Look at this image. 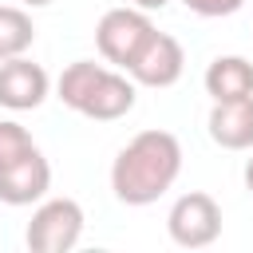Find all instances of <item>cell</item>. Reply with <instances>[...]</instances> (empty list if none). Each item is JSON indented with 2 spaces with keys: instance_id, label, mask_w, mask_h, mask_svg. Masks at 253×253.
Instances as JSON below:
<instances>
[{
  "instance_id": "6da1fadb",
  "label": "cell",
  "mask_w": 253,
  "mask_h": 253,
  "mask_svg": "<svg viewBox=\"0 0 253 253\" xmlns=\"http://www.w3.org/2000/svg\"><path fill=\"white\" fill-rule=\"evenodd\" d=\"M182 174V142L170 130H138L111 162V190L123 206L158 202Z\"/></svg>"
},
{
  "instance_id": "7a4b0ae2",
  "label": "cell",
  "mask_w": 253,
  "mask_h": 253,
  "mask_svg": "<svg viewBox=\"0 0 253 253\" xmlns=\"http://www.w3.org/2000/svg\"><path fill=\"white\" fill-rule=\"evenodd\" d=\"M59 103L71 107L75 115L83 119H95V123H115L123 115L134 111V99H138V83L123 71H111L95 59H75L63 67L59 83Z\"/></svg>"
},
{
  "instance_id": "3957f363",
  "label": "cell",
  "mask_w": 253,
  "mask_h": 253,
  "mask_svg": "<svg viewBox=\"0 0 253 253\" xmlns=\"http://www.w3.org/2000/svg\"><path fill=\"white\" fill-rule=\"evenodd\" d=\"M83 206L75 198H40L28 229H24V241L32 253H71L83 237Z\"/></svg>"
},
{
  "instance_id": "277c9868",
  "label": "cell",
  "mask_w": 253,
  "mask_h": 253,
  "mask_svg": "<svg viewBox=\"0 0 253 253\" xmlns=\"http://www.w3.org/2000/svg\"><path fill=\"white\" fill-rule=\"evenodd\" d=\"M166 229H170L174 245H182V249H206V245H213L221 237V206L210 194L190 190V194H182L170 206Z\"/></svg>"
},
{
  "instance_id": "5b68a950",
  "label": "cell",
  "mask_w": 253,
  "mask_h": 253,
  "mask_svg": "<svg viewBox=\"0 0 253 253\" xmlns=\"http://www.w3.org/2000/svg\"><path fill=\"white\" fill-rule=\"evenodd\" d=\"M150 32H154L150 12H142V8H111L95 24V47H99V55L107 63L126 67L134 59V51L146 43Z\"/></svg>"
},
{
  "instance_id": "8992f818",
  "label": "cell",
  "mask_w": 253,
  "mask_h": 253,
  "mask_svg": "<svg viewBox=\"0 0 253 253\" xmlns=\"http://www.w3.org/2000/svg\"><path fill=\"white\" fill-rule=\"evenodd\" d=\"M123 71L138 87H174L182 79V71H186V51H182V43L174 36H166V32L154 28L146 36V43L134 51V59Z\"/></svg>"
},
{
  "instance_id": "52a82bcc",
  "label": "cell",
  "mask_w": 253,
  "mask_h": 253,
  "mask_svg": "<svg viewBox=\"0 0 253 253\" xmlns=\"http://www.w3.org/2000/svg\"><path fill=\"white\" fill-rule=\"evenodd\" d=\"M51 190V162L36 150L20 154L16 162L0 166V202L4 206H32Z\"/></svg>"
},
{
  "instance_id": "ba28073f",
  "label": "cell",
  "mask_w": 253,
  "mask_h": 253,
  "mask_svg": "<svg viewBox=\"0 0 253 253\" xmlns=\"http://www.w3.org/2000/svg\"><path fill=\"white\" fill-rule=\"evenodd\" d=\"M51 91V79L40 63L16 55V59H0V107L8 111H36Z\"/></svg>"
},
{
  "instance_id": "9c48e42d",
  "label": "cell",
  "mask_w": 253,
  "mask_h": 253,
  "mask_svg": "<svg viewBox=\"0 0 253 253\" xmlns=\"http://www.w3.org/2000/svg\"><path fill=\"white\" fill-rule=\"evenodd\" d=\"M206 126L221 150H253V95L213 103Z\"/></svg>"
},
{
  "instance_id": "30bf717a",
  "label": "cell",
  "mask_w": 253,
  "mask_h": 253,
  "mask_svg": "<svg viewBox=\"0 0 253 253\" xmlns=\"http://www.w3.org/2000/svg\"><path fill=\"white\" fill-rule=\"evenodd\" d=\"M206 91L213 95V103L253 95V63L245 55H217L206 67Z\"/></svg>"
},
{
  "instance_id": "8fae6325",
  "label": "cell",
  "mask_w": 253,
  "mask_h": 253,
  "mask_svg": "<svg viewBox=\"0 0 253 253\" xmlns=\"http://www.w3.org/2000/svg\"><path fill=\"white\" fill-rule=\"evenodd\" d=\"M36 43V24L24 8L0 4V59H16Z\"/></svg>"
},
{
  "instance_id": "7c38bea8",
  "label": "cell",
  "mask_w": 253,
  "mask_h": 253,
  "mask_svg": "<svg viewBox=\"0 0 253 253\" xmlns=\"http://www.w3.org/2000/svg\"><path fill=\"white\" fill-rule=\"evenodd\" d=\"M28 150H36L32 134H28L16 119H0V166L16 162V158H20V154H28Z\"/></svg>"
},
{
  "instance_id": "4fadbf2b",
  "label": "cell",
  "mask_w": 253,
  "mask_h": 253,
  "mask_svg": "<svg viewBox=\"0 0 253 253\" xmlns=\"http://www.w3.org/2000/svg\"><path fill=\"white\" fill-rule=\"evenodd\" d=\"M194 16H206V20H217V16H233L245 0H182Z\"/></svg>"
},
{
  "instance_id": "5bb4252c",
  "label": "cell",
  "mask_w": 253,
  "mask_h": 253,
  "mask_svg": "<svg viewBox=\"0 0 253 253\" xmlns=\"http://www.w3.org/2000/svg\"><path fill=\"white\" fill-rule=\"evenodd\" d=\"M170 0H134V8H142V12H162Z\"/></svg>"
},
{
  "instance_id": "9a60e30c",
  "label": "cell",
  "mask_w": 253,
  "mask_h": 253,
  "mask_svg": "<svg viewBox=\"0 0 253 253\" xmlns=\"http://www.w3.org/2000/svg\"><path fill=\"white\" fill-rule=\"evenodd\" d=\"M245 190H249V194H253V158H249V162H245Z\"/></svg>"
},
{
  "instance_id": "2e32d148",
  "label": "cell",
  "mask_w": 253,
  "mask_h": 253,
  "mask_svg": "<svg viewBox=\"0 0 253 253\" xmlns=\"http://www.w3.org/2000/svg\"><path fill=\"white\" fill-rule=\"evenodd\" d=\"M20 4H28V8H47L51 0H20Z\"/></svg>"
}]
</instances>
